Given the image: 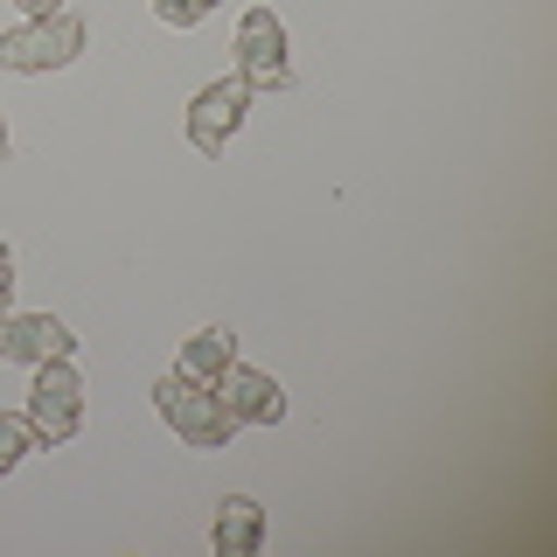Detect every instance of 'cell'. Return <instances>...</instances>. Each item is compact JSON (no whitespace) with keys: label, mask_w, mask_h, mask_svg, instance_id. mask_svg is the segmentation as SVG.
<instances>
[{"label":"cell","mask_w":557,"mask_h":557,"mask_svg":"<svg viewBox=\"0 0 557 557\" xmlns=\"http://www.w3.org/2000/svg\"><path fill=\"white\" fill-rule=\"evenodd\" d=\"M153 411H161L168 425L182 432V446H196V453H216V446L237 440V418L223 411V397L209 391V383L182 376V370H168L161 383H153Z\"/></svg>","instance_id":"1"},{"label":"cell","mask_w":557,"mask_h":557,"mask_svg":"<svg viewBox=\"0 0 557 557\" xmlns=\"http://www.w3.org/2000/svg\"><path fill=\"white\" fill-rule=\"evenodd\" d=\"M84 57V14H35V22L8 28L0 35V70H14V77H49V70H70Z\"/></svg>","instance_id":"2"},{"label":"cell","mask_w":557,"mask_h":557,"mask_svg":"<svg viewBox=\"0 0 557 557\" xmlns=\"http://www.w3.org/2000/svg\"><path fill=\"white\" fill-rule=\"evenodd\" d=\"M28 425H35V446H70L84 432V376H77V362H70V356L35 362Z\"/></svg>","instance_id":"3"},{"label":"cell","mask_w":557,"mask_h":557,"mask_svg":"<svg viewBox=\"0 0 557 557\" xmlns=\"http://www.w3.org/2000/svg\"><path fill=\"white\" fill-rule=\"evenodd\" d=\"M251 84L237 77H216V84H202L196 98H188V147L202 153V161H223V147H231V133L244 126V112H251Z\"/></svg>","instance_id":"4"},{"label":"cell","mask_w":557,"mask_h":557,"mask_svg":"<svg viewBox=\"0 0 557 557\" xmlns=\"http://www.w3.org/2000/svg\"><path fill=\"white\" fill-rule=\"evenodd\" d=\"M237 77L251 91H286L293 84V42H286V22L272 8H251L237 22Z\"/></svg>","instance_id":"5"},{"label":"cell","mask_w":557,"mask_h":557,"mask_svg":"<svg viewBox=\"0 0 557 557\" xmlns=\"http://www.w3.org/2000/svg\"><path fill=\"white\" fill-rule=\"evenodd\" d=\"M209 391L223 397V411H231L237 425H278V418H286V391H278V376L251 370V362H223Z\"/></svg>","instance_id":"6"},{"label":"cell","mask_w":557,"mask_h":557,"mask_svg":"<svg viewBox=\"0 0 557 557\" xmlns=\"http://www.w3.org/2000/svg\"><path fill=\"white\" fill-rule=\"evenodd\" d=\"M57 356H77V335L57 321V313H0V362H57Z\"/></svg>","instance_id":"7"},{"label":"cell","mask_w":557,"mask_h":557,"mask_svg":"<svg viewBox=\"0 0 557 557\" xmlns=\"http://www.w3.org/2000/svg\"><path fill=\"white\" fill-rule=\"evenodd\" d=\"M209 544H216V557H258V544H265V502L223 495L216 522H209Z\"/></svg>","instance_id":"8"},{"label":"cell","mask_w":557,"mask_h":557,"mask_svg":"<svg viewBox=\"0 0 557 557\" xmlns=\"http://www.w3.org/2000/svg\"><path fill=\"white\" fill-rule=\"evenodd\" d=\"M223 362H237V335L231 327H196V335L182 342V356H174V370L196 376V383H216Z\"/></svg>","instance_id":"9"},{"label":"cell","mask_w":557,"mask_h":557,"mask_svg":"<svg viewBox=\"0 0 557 557\" xmlns=\"http://www.w3.org/2000/svg\"><path fill=\"white\" fill-rule=\"evenodd\" d=\"M22 453H35V425H28V411H22V418L0 411V474H14V467H22Z\"/></svg>","instance_id":"10"},{"label":"cell","mask_w":557,"mask_h":557,"mask_svg":"<svg viewBox=\"0 0 557 557\" xmlns=\"http://www.w3.org/2000/svg\"><path fill=\"white\" fill-rule=\"evenodd\" d=\"M216 8H223V0H153V22H161V28H196Z\"/></svg>","instance_id":"11"},{"label":"cell","mask_w":557,"mask_h":557,"mask_svg":"<svg viewBox=\"0 0 557 557\" xmlns=\"http://www.w3.org/2000/svg\"><path fill=\"white\" fill-rule=\"evenodd\" d=\"M8 300H14V251L0 244V313H8Z\"/></svg>","instance_id":"12"},{"label":"cell","mask_w":557,"mask_h":557,"mask_svg":"<svg viewBox=\"0 0 557 557\" xmlns=\"http://www.w3.org/2000/svg\"><path fill=\"white\" fill-rule=\"evenodd\" d=\"M14 8H22V14H28V22H35V14H57V8H63V0H14Z\"/></svg>","instance_id":"13"},{"label":"cell","mask_w":557,"mask_h":557,"mask_svg":"<svg viewBox=\"0 0 557 557\" xmlns=\"http://www.w3.org/2000/svg\"><path fill=\"white\" fill-rule=\"evenodd\" d=\"M8 153H14V139H8V119H0V161H8Z\"/></svg>","instance_id":"14"}]
</instances>
